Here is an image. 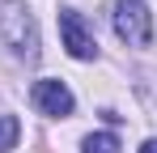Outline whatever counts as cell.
<instances>
[{"label":"cell","mask_w":157,"mask_h":153,"mask_svg":"<svg viewBox=\"0 0 157 153\" xmlns=\"http://www.w3.org/2000/svg\"><path fill=\"white\" fill-rule=\"evenodd\" d=\"M81 149H85V153H119L123 145H119V136H115V132H94V136H85V140H81Z\"/></svg>","instance_id":"5"},{"label":"cell","mask_w":157,"mask_h":153,"mask_svg":"<svg viewBox=\"0 0 157 153\" xmlns=\"http://www.w3.org/2000/svg\"><path fill=\"white\" fill-rule=\"evenodd\" d=\"M0 43L21 60H38V22L21 0L0 4Z\"/></svg>","instance_id":"1"},{"label":"cell","mask_w":157,"mask_h":153,"mask_svg":"<svg viewBox=\"0 0 157 153\" xmlns=\"http://www.w3.org/2000/svg\"><path fill=\"white\" fill-rule=\"evenodd\" d=\"M140 153H157V140H144V145H140Z\"/></svg>","instance_id":"7"},{"label":"cell","mask_w":157,"mask_h":153,"mask_svg":"<svg viewBox=\"0 0 157 153\" xmlns=\"http://www.w3.org/2000/svg\"><path fill=\"white\" fill-rule=\"evenodd\" d=\"M34 106L43 111V115H51V119H64V115H72V106H77V98H72V89L64 85V81H55V76H43V81H34Z\"/></svg>","instance_id":"4"},{"label":"cell","mask_w":157,"mask_h":153,"mask_svg":"<svg viewBox=\"0 0 157 153\" xmlns=\"http://www.w3.org/2000/svg\"><path fill=\"white\" fill-rule=\"evenodd\" d=\"M115 34L128 43V47H149L153 43V13L144 0H115Z\"/></svg>","instance_id":"2"},{"label":"cell","mask_w":157,"mask_h":153,"mask_svg":"<svg viewBox=\"0 0 157 153\" xmlns=\"http://www.w3.org/2000/svg\"><path fill=\"white\" fill-rule=\"evenodd\" d=\"M17 136H21V124H17L9 111H0V153H13V149H17Z\"/></svg>","instance_id":"6"},{"label":"cell","mask_w":157,"mask_h":153,"mask_svg":"<svg viewBox=\"0 0 157 153\" xmlns=\"http://www.w3.org/2000/svg\"><path fill=\"white\" fill-rule=\"evenodd\" d=\"M59 38H64V51L72 60H94L98 55V38L89 34V26L77 9H59Z\"/></svg>","instance_id":"3"}]
</instances>
